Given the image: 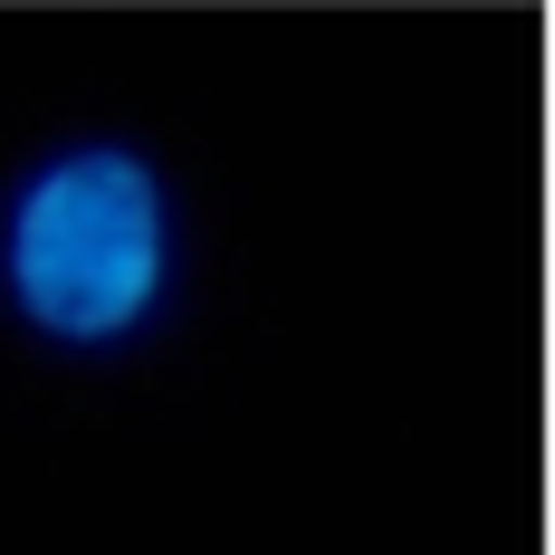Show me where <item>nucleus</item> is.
Instances as JSON below:
<instances>
[{
	"instance_id": "obj_1",
	"label": "nucleus",
	"mask_w": 555,
	"mask_h": 555,
	"mask_svg": "<svg viewBox=\"0 0 555 555\" xmlns=\"http://www.w3.org/2000/svg\"><path fill=\"white\" fill-rule=\"evenodd\" d=\"M182 269L172 172L125 134H67L0 202V297L29 335L106 354L144 335Z\"/></svg>"
}]
</instances>
